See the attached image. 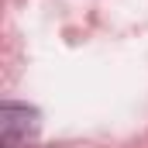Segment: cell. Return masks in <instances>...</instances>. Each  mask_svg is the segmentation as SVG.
I'll return each instance as SVG.
<instances>
[{
    "label": "cell",
    "mask_w": 148,
    "mask_h": 148,
    "mask_svg": "<svg viewBox=\"0 0 148 148\" xmlns=\"http://www.w3.org/2000/svg\"><path fill=\"white\" fill-rule=\"evenodd\" d=\"M38 131V114L17 103H3L0 107V145L3 148H21L28 138H35Z\"/></svg>",
    "instance_id": "1"
}]
</instances>
